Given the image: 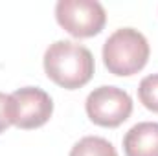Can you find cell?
Listing matches in <instances>:
<instances>
[{"label":"cell","mask_w":158,"mask_h":156,"mask_svg":"<svg viewBox=\"0 0 158 156\" xmlns=\"http://www.w3.org/2000/svg\"><path fill=\"white\" fill-rule=\"evenodd\" d=\"M138 97L147 110L158 114V74H151L142 79L138 86Z\"/></svg>","instance_id":"ba28073f"},{"label":"cell","mask_w":158,"mask_h":156,"mask_svg":"<svg viewBox=\"0 0 158 156\" xmlns=\"http://www.w3.org/2000/svg\"><path fill=\"white\" fill-rule=\"evenodd\" d=\"M149 42L134 28H119L103 44V63L119 77L138 74L149 61Z\"/></svg>","instance_id":"7a4b0ae2"},{"label":"cell","mask_w":158,"mask_h":156,"mask_svg":"<svg viewBox=\"0 0 158 156\" xmlns=\"http://www.w3.org/2000/svg\"><path fill=\"white\" fill-rule=\"evenodd\" d=\"M55 18L72 37L86 39L103 30L107 13L98 0H59L55 4Z\"/></svg>","instance_id":"3957f363"},{"label":"cell","mask_w":158,"mask_h":156,"mask_svg":"<svg viewBox=\"0 0 158 156\" xmlns=\"http://www.w3.org/2000/svg\"><path fill=\"white\" fill-rule=\"evenodd\" d=\"M11 125V117H9V96L0 92V134Z\"/></svg>","instance_id":"9c48e42d"},{"label":"cell","mask_w":158,"mask_h":156,"mask_svg":"<svg viewBox=\"0 0 158 156\" xmlns=\"http://www.w3.org/2000/svg\"><path fill=\"white\" fill-rule=\"evenodd\" d=\"M53 114V101L39 86H22L9 94L11 125L30 130L39 129Z\"/></svg>","instance_id":"5b68a950"},{"label":"cell","mask_w":158,"mask_h":156,"mask_svg":"<svg viewBox=\"0 0 158 156\" xmlns=\"http://www.w3.org/2000/svg\"><path fill=\"white\" fill-rule=\"evenodd\" d=\"M70 156H118L116 147L101 136H85L72 147Z\"/></svg>","instance_id":"52a82bcc"},{"label":"cell","mask_w":158,"mask_h":156,"mask_svg":"<svg viewBox=\"0 0 158 156\" xmlns=\"http://www.w3.org/2000/svg\"><path fill=\"white\" fill-rule=\"evenodd\" d=\"M44 72L55 84L76 90L94 76V57L88 48L74 40H55L44 51Z\"/></svg>","instance_id":"6da1fadb"},{"label":"cell","mask_w":158,"mask_h":156,"mask_svg":"<svg viewBox=\"0 0 158 156\" xmlns=\"http://www.w3.org/2000/svg\"><path fill=\"white\" fill-rule=\"evenodd\" d=\"M85 109L92 123L114 129L119 127L123 121H127L132 114V99L125 90L118 86L103 84L88 94Z\"/></svg>","instance_id":"277c9868"},{"label":"cell","mask_w":158,"mask_h":156,"mask_svg":"<svg viewBox=\"0 0 158 156\" xmlns=\"http://www.w3.org/2000/svg\"><path fill=\"white\" fill-rule=\"evenodd\" d=\"M125 156H158V123L142 121L131 127L123 138Z\"/></svg>","instance_id":"8992f818"}]
</instances>
